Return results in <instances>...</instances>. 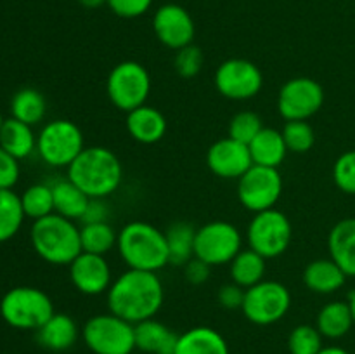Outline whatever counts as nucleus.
Returning <instances> with one entry per match:
<instances>
[{"label": "nucleus", "mask_w": 355, "mask_h": 354, "mask_svg": "<svg viewBox=\"0 0 355 354\" xmlns=\"http://www.w3.org/2000/svg\"><path fill=\"white\" fill-rule=\"evenodd\" d=\"M245 288H241L239 285L236 283H225L224 287L218 290L217 294V301L218 304L222 305L224 309H241L243 307V301H245Z\"/></svg>", "instance_id": "obj_41"}, {"label": "nucleus", "mask_w": 355, "mask_h": 354, "mask_svg": "<svg viewBox=\"0 0 355 354\" xmlns=\"http://www.w3.org/2000/svg\"><path fill=\"white\" fill-rule=\"evenodd\" d=\"M107 309L132 325L155 318L165 302V287L158 273L127 269L106 292Z\"/></svg>", "instance_id": "obj_1"}, {"label": "nucleus", "mask_w": 355, "mask_h": 354, "mask_svg": "<svg viewBox=\"0 0 355 354\" xmlns=\"http://www.w3.org/2000/svg\"><path fill=\"white\" fill-rule=\"evenodd\" d=\"M349 305H350V311H352V316H354V323H355V292L349 295Z\"/></svg>", "instance_id": "obj_46"}, {"label": "nucleus", "mask_w": 355, "mask_h": 354, "mask_svg": "<svg viewBox=\"0 0 355 354\" xmlns=\"http://www.w3.org/2000/svg\"><path fill=\"white\" fill-rule=\"evenodd\" d=\"M80 239L83 252L106 255L116 248L118 231H114L110 222H87L80 228Z\"/></svg>", "instance_id": "obj_32"}, {"label": "nucleus", "mask_w": 355, "mask_h": 354, "mask_svg": "<svg viewBox=\"0 0 355 354\" xmlns=\"http://www.w3.org/2000/svg\"><path fill=\"white\" fill-rule=\"evenodd\" d=\"M45 115H47V101L38 89L23 87L10 99V117L23 124L35 127L44 121Z\"/></svg>", "instance_id": "obj_29"}, {"label": "nucleus", "mask_w": 355, "mask_h": 354, "mask_svg": "<svg viewBox=\"0 0 355 354\" xmlns=\"http://www.w3.org/2000/svg\"><path fill=\"white\" fill-rule=\"evenodd\" d=\"M203 51H201V47H198L194 44L179 49L175 52V58H173V68H175L177 75L182 76V78H194L196 75H200V71L203 69Z\"/></svg>", "instance_id": "obj_37"}, {"label": "nucleus", "mask_w": 355, "mask_h": 354, "mask_svg": "<svg viewBox=\"0 0 355 354\" xmlns=\"http://www.w3.org/2000/svg\"><path fill=\"white\" fill-rule=\"evenodd\" d=\"M253 165L248 144L236 139L222 137L207 151V167L211 174L222 179H239Z\"/></svg>", "instance_id": "obj_17"}, {"label": "nucleus", "mask_w": 355, "mask_h": 354, "mask_svg": "<svg viewBox=\"0 0 355 354\" xmlns=\"http://www.w3.org/2000/svg\"><path fill=\"white\" fill-rule=\"evenodd\" d=\"M263 128V121L259 113L255 111H239L231 118L227 127V135L231 139L243 142V144H250L253 139L257 137L260 130Z\"/></svg>", "instance_id": "obj_35"}, {"label": "nucleus", "mask_w": 355, "mask_h": 354, "mask_svg": "<svg viewBox=\"0 0 355 354\" xmlns=\"http://www.w3.org/2000/svg\"><path fill=\"white\" fill-rule=\"evenodd\" d=\"M54 312L52 298L37 287H14L0 298V316L16 330L37 332Z\"/></svg>", "instance_id": "obj_5"}, {"label": "nucleus", "mask_w": 355, "mask_h": 354, "mask_svg": "<svg viewBox=\"0 0 355 354\" xmlns=\"http://www.w3.org/2000/svg\"><path fill=\"white\" fill-rule=\"evenodd\" d=\"M267 259L257 253L255 250L243 248L229 264V274L232 283L239 285L241 288H252L253 285L266 280Z\"/></svg>", "instance_id": "obj_28"}, {"label": "nucleus", "mask_w": 355, "mask_h": 354, "mask_svg": "<svg viewBox=\"0 0 355 354\" xmlns=\"http://www.w3.org/2000/svg\"><path fill=\"white\" fill-rule=\"evenodd\" d=\"M26 215L19 194L14 189H0V243L12 239L23 228Z\"/></svg>", "instance_id": "obj_31"}, {"label": "nucleus", "mask_w": 355, "mask_h": 354, "mask_svg": "<svg viewBox=\"0 0 355 354\" xmlns=\"http://www.w3.org/2000/svg\"><path fill=\"white\" fill-rule=\"evenodd\" d=\"M0 148L6 149L14 158L26 160L37 153V134L33 127L16 118H6L0 128Z\"/></svg>", "instance_id": "obj_24"}, {"label": "nucleus", "mask_w": 355, "mask_h": 354, "mask_svg": "<svg viewBox=\"0 0 355 354\" xmlns=\"http://www.w3.org/2000/svg\"><path fill=\"white\" fill-rule=\"evenodd\" d=\"M30 242L35 253L52 266H69L83 252L76 222L55 212L33 221Z\"/></svg>", "instance_id": "obj_4"}, {"label": "nucleus", "mask_w": 355, "mask_h": 354, "mask_svg": "<svg viewBox=\"0 0 355 354\" xmlns=\"http://www.w3.org/2000/svg\"><path fill=\"white\" fill-rule=\"evenodd\" d=\"M78 3L85 9H99V7L107 6V0H78Z\"/></svg>", "instance_id": "obj_44"}, {"label": "nucleus", "mask_w": 355, "mask_h": 354, "mask_svg": "<svg viewBox=\"0 0 355 354\" xmlns=\"http://www.w3.org/2000/svg\"><path fill=\"white\" fill-rule=\"evenodd\" d=\"M243 250V235L227 221H211L196 229L194 257L210 267L225 266Z\"/></svg>", "instance_id": "obj_11"}, {"label": "nucleus", "mask_w": 355, "mask_h": 354, "mask_svg": "<svg viewBox=\"0 0 355 354\" xmlns=\"http://www.w3.org/2000/svg\"><path fill=\"white\" fill-rule=\"evenodd\" d=\"M80 337L75 319L64 312H54L40 328L37 330V340L42 347L54 353L71 349Z\"/></svg>", "instance_id": "obj_19"}, {"label": "nucleus", "mask_w": 355, "mask_h": 354, "mask_svg": "<svg viewBox=\"0 0 355 354\" xmlns=\"http://www.w3.org/2000/svg\"><path fill=\"white\" fill-rule=\"evenodd\" d=\"M210 269L211 267L208 264H205L203 260H200L198 257H193L189 262L184 266V276L189 285H203L207 283L208 278H210Z\"/></svg>", "instance_id": "obj_42"}, {"label": "nucleus", "mask_w": 355, "mask_h": 354, "mask_svg": "<svg viewBox=\"0 0 355 354\" xmlns=\"http://www.w3.org/2000/svg\"><path fill=\"white\" fill-rule=\"evenodd\" d=\"M293 228L284 212L277 208L253 214L246 228L248 246L266 259H276L283 255L291 245Z\"/></svg>", "instance_id": "obj_9"}, {"label": "nucleus", "mask_w": 355, "mask_h": 354, "mask_svg": "<svg viewBox=\"0 0 355 354\" xmlns=\"http://www.w3.org/2000/svg\"><path fill=\"white\" fill-rule=\"evenodd\" d=\"M354 325V316L349 302L343 301L328 302L326 305H322L315 318V328L321 332L324 339L331 340L345 337Z\"/></svg>", "instance_id": "obj_27"}, {"label": "nucleus", "mask_w": 355, "mask_h": 354, "mask_svg": "<svg viewBox=\"0 0 355 354\" xmlns=\"http://www.w3.org/2000/svg\"><path fill=\"white\" fill-rule=\"evenodd\" d=\"M85 149L83 132L75 121L55 118L37 134V153L44 163L54 169H68Z\"/></svg>", "instance_id": "obj_6"}, {"label": "nucleus", "mask_w": 355, "mask_h": 354, "mask_svg": "<svg viewBox=\"0 0 355 354\" xmlns=\"http://www.w3.org/2000/svg\"><path fill=\"white\" fill-rule=\"evenodd\" d=\"M153 31L159 44L165 47L179 51L186 45L193 44L196 26L194 19L186 7L179 3H163L156 9L153 16Z\"/></svg>", "instance_id": "obj_15"}, {"label": "nucleus", "mask_w": 355, "mask_h": 354, "mask_svg": "<svg viewBox=\"0 0 355 354\" xmlns=\"http://www.w3.org/2000/svg\"><path fill=\"white\" fill-rule=\"evenodd\" d=\"M318 354H350V353L340 346H328V347H322Z\"/></svg>", "instance_id": "obj_45"}, {"label": "nucleus", "mask_w": 355, "mask_h": 354, "mask_svg": "<svg viewBox=\"0 0 355 354\" xmlns=\"http://www.w3.org/2000/svg\"><path fill=\"white\" fill-rule=\"evenodd\" d=\"M283 137L290 153H307L315 144V132L307 120L286 121L283 127Z\"/></svg>", "instance_id": "obj_34"}, {"label": "nucleus", "mask_w": 355, "mask_h": 354, "mask_svg": "<svg viewBox=\"0 0 355 354\" xmlns=\"http://www.w3.org/2000/svg\"><path fill=\"white\" fill-rule=\"evenodd\" d=\"M71 285L82 295H101L110 290L113 271L104 255L82 252L68 266Z\"/></svg>", "instance_id": "obj_16"}, {"label": "nucleus", "mask_w": 355, "mask_h": 354, "mask_svg": "<svg viewBox=\"0 0 355 354\" xmlns=\"http://www.w3.org/2000/svg\"><path fill=\"white\" fill-rule=\"evenodd\" d=\"M283 194V177L272 167L252 165L238 179V200L246 210L259 212L276 208Z\"/></svg>", "instance_id": "obj_12"}, {"label": "nucleus", "mask_w": 355, "mask_h": 354, "mask_svg": "<svg viewBox=\"0 0 355 354\" xmlns=\"http://www.w3.org/2000/svg\"><path fill=\"white\" fill-rule=\"evenodd\" d=\"M333 180L345 194H355V149L342 153L333 165Z\"/></svg>", "instance_id": "obj_38"}, {"label": "nucleus", "mask_w": 355, "mask_h": 354, "mask_svg": "<svg viewBox=\"0 0 355 354\" xmlns=\"http://www.w3.org/2000/svg\"><path fill=\"white\" fill-rule=\"evenodd\" d=\"M106 94L111 104L125 113L144 106L151 94V75L148 68L137 61L118 62L107 75Z\"/></svg>", "instance_id": "obj_8"}, {"label": "nucleus", "mask_w": 355, "mask_h": 354, "mask_svg": "<svg viewBox=\"0 0 355 354\" xmlns=\"http://www.w3.org/2000/svg\"><path fill=\"white\" fill-rule=\"evenodd\" d=\"M324 104V89L311 76H295L277 94V110L286 121L309 120Z\"/></svg>", "instance_id": "obj_14"}, {"label": "nucleus", "mask_w": 355, "mask_h": 354, "mask_svg": "<svg viewBox=\"0 0 355 354\" xmlns=\"http://www.w3.org/2000/svg\"><path fill=\"white\" fill-rule=\"evenodd\" d=\"M66 170V177L89 198L111 196L123 183V165L120 158L104 146L85 148Z\"/></svg>", "instance_id": "obj_2"}, {"label": "nucleus", "mask_w": 355, "mask_h": 354, "mask_svg": "<svg viewBox=\"0 0 355 354\" xmlns=\"http://www.w3.org/2000/svg\"><path fill=\"white\" fill-rule=\"evenodd\" d=\"M116 250L128 269L158 273L170 264L165 231L144 221H132L118 231Z\"/></svg>", "instance_id": "obj_3"}, {"label": "nucleus", "mask_w": 355, "mask_h": 354, "mask_svg": "<svg viewBox=\"0 0 355 354\" xmlns=\"http://www.w3.org/2000/svg\"><path fill=\"white\" fill-rule=\"evenodd\" d=\"M82 339L94 354H132L135 351V325L104 312L85 321Z\"/></svg>", "instance_id": "obj_7"}, {"label": "nucleus", "mask_w": 355, "mask_h": 354, "mask_svg": "<svg viewBox=\"0 0 355 354\" xmlns=\"http://www.w3.org/2000/svg\"><path fill=\"white\" fill-rule=\"evenodd\" d=\"M19 198L26 219L38 221V219L54 214V194H52L51 184H31V186H28L26 189L19 194Z\"/></svg>", "instance_id": "obj_33"}, {"label": "nucleus", "mask_w": 355, "mask_h": 354, "mask_svg": "<svg viewBox=\"0 0 355 354\" xmlns=\"http://www.w3.org/2000/svg\"><path fill=\"white\" fill-rule=\"evenodd\" d=\"M175 354H231L227 340L211 326H194L179 335Z\"/></svg>", "instance_id": "obj_23"}, {"label": "nucleus", "mask_w": 355, "mask_h": 354, "mask_svg": "<svg viewBox=\"0 0 355 354\" xmlns=\"http://www.w3.org/2000/svg\"><path fill=\"white\" fill-rule=\"evenodd\" d=\"M347 274L342 267L328 257V259H315L309 262L304 269V283L311 292L319 295L336 294L343 288L347 281Z\"/></svg>", "instance_id": "obj_22"}, {"label": "nucleus", "mask_w": 355, "mask_h": 354, "mask_svg": "<svg viewBox=\"0 0 355 354\" xmlns=\"http://www.w3.org/2000/svg\"><path fill=\"white\" fill-rule=\"evenodd\" d=\"M153 0H107V7L125 19L141 17L151 9Z\"/></svg>", "instance_id": "obj_40"}, {"label": "nucleus", "mask_w": 355, "mask_h": 354, "mask_svg": "<svg viewBox=\"0 0 355 354\" xmlns=\"http://www.w3.org/2000/svg\"><path fill=\"white\" fill-rule=\"evenodd\" d=\"M179 333L151 318L135 325V349L146 354H175Z\"/></svg>", "instance_id": "obj_20"}, {"label": "nucleus", "mask_w": 355, "mask_h": 354, "mask_svg": "<svg viewBox=\"0 0 355 354\" xmlns=\"http://www.w3.org/2000/svg\"><path fill=\"white\" fill-rule=\"evenodd\" d=\"M329 257L349 278H355V217L336 222L328 236Z\"/></svg>", "instance_id": "obj_21"}, {"label": "nucleus", "mask_w": 355, "mask_h": 354, "mask_svg": "<svg viewBox=\"0 0 355 354\" xmlns=\"http://www.w3.org/2000/svg\"><path fill=\"white\" fill-rule=\"evenodd\" d=\"M3 120H6V118L2 117V111H0V128H2V124H3Z\"/></svg>", "instance_id": "obj_47"}, {"label": "nucleus", "mask_w": 355, "mask_h": 354, "mask_svg": "<svg viewBox=\"0 0 355 354\" xmlns=\"http://www.w3.org/2000/svg\"><path fill=\"white\" fill-rule=\"evenodd\" d=\"M125 127L134 141L141 144H156L165 137L168 121L158 108L144 104L128 111Z\"/></svg>", "instance_id": "obj_18"}, {"label": "nucleus", "mask_w": 355, "mask_h": 354, "mask_svg": "<svg viewBox=\"0 0 355 354\" xmlns=\"http://www.w3.org/2000/svg\"><path fill=\"white\" fill-rule=\"evenodd\" d=\"M291 307L290 288L281 281L263 280L246 288L243 301V314L259 326H269L281 321Z\"/></svg>", "instance_id": "obj_10"}, {"label": "nucleus", "mask_w": 355, "mask_h": 354, "mask_svg": "<svg viewBox=\"0 0 355 354\" xmlns=\"http://www.w3.org/2000/svg\"><path fill=\"white\" fill-rule=\"evenodd\" d=\"M168 259L172 266H186L194 257V238L196 228L186 221H177L165 231Z\"/></svg>", "instance_id": "obj_30"}, {"label": "nucleus", "mask_w": 355, "mask_h": 354, "mask_svg": "<svg viewBox=\"0 0 355 354\" xmlns=\"http://www.w3.org/2000/svg\"><path fill=\"white\" fill-rule=\"evenodd\" d=\"M21 177L19 160L0 148V189H14Z\"/></svg>", "instance_id": "obj_39"}, {"label": "nucleus", "mask_w": 355, "mask_h": 354, "mask_svg": "<svg viewBox=\"0 0 355 354\" xmlns=\"http://www.w3.org/2000/svg\"><path fill=\"white\" fill-rule=\"evenodd\" d=\"M214 83L222 97L231 101H248L260 94L263 87L262 69L243 58H231L220 62L214 75Z\"/></svg>", "instance_id": "obj_13"}, {"label": "nucleus", "mask_w": 355, "mask_h": 354, "mask_svg": "<svg viewBox=\"0 0 355 354\" xmlns=\"http://www.w3.org/2000/svg\"><path fill=\"white\" fill-rule=\"evenodd\" d=\"M111 214V208L107 205L106 198H90L87 210L82 217V224L87 222H107Z\"/></svg>", "instance_id": "obj_43"}, {"label": "nucleus", "mask_w": 355, "mask_h": 354, "mask_svg": "<svg viewBox=\"0 0 355 354\" xmlns=\"http://www.w3.org/2000/svg\"><path fill=\"white\" fill-rule=\"evenodd\" d=\"M54 194V212L71 221H82L90 198L68 177L51 183Z\"/></svg>", "instance_id": "obj_26"}, {"label": "nucleus", "mask_w": 355, "mask_h": 354, "mask_svg": "<svg viewBox=\"0 0 355 354\" xmlns=\"http://www.w3.org/2000/svg\"><path fill=\"white\" fill-rule=\"evenodd\" d=\"M322 339L315 325H298L288 337L290 354H318L322 349Z\"/></svg>", "instance_id": "obj_36"}, {"label": "nucleus", "mask_w": 355, "mask_h": 354, "mask_svg": "<svg viewBox=\"0 0 355 354\" xmlns=\"http://www.w3.org/2000/svg\"><path fill=\"white\" fill-rule=\"evenodd\" d=\"M250 155H252L253 165L272 167L279 169L288 155L286 142H284L283 132L276 128L263 127L248 144Z\"/></svg>", "instance_id": "obj_25"}]
</instances>
